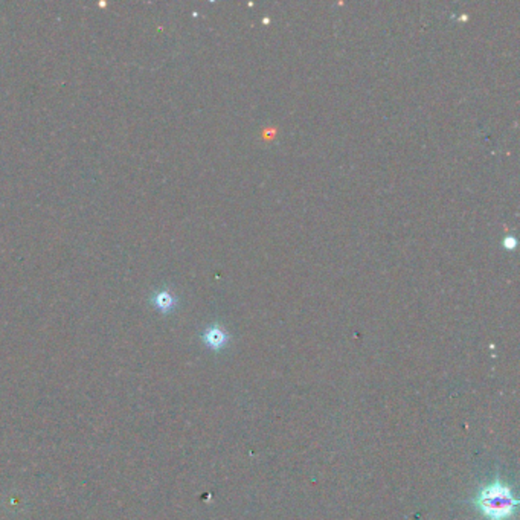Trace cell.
Segmentation results:
<instances>
[{"mask_svg":"<svg viewBox=\"0 0 520 520\" xmlns=\"http://www.w3.org/2000/svg\"><path fill=\"white\" fill-rule=\"evenodd\" d=\"M476 504L491 520H502L514 513L517 500L511 495L508 487L495 482L481 491V495L476 499Z\"/></svg>","mask_w":520,"mask_h":520,"instance_id":"1","label":"cell"},{"mask_svg":"<svg viewBox=\"0 0 520 520\" xmlns=\"http://www.w3.org/2000/svg\"><path fill=\"white\" fill-rule=\"evenodd\" d=\"M149 301H152V304L156 307V310L164 314L171 313L175 308V304H178V299H175V296L166 288L156 290L152 298H149Z\"/></svg>","mask_w":520,"mask_h":520,"instance_id":"2","label":"cell"},{"mask_svg":"<svg viewBox=\"0 0 520 520\" xmlns=\"http://www.w3.org/2000/svg\"><path fill=\"white\" fill-rule=\"evenodd\" d=\"M204 340H205L208 347L218 349V348H222L225 345L226 340H227V336L222 328L217 327V325H214V327H209L204 333Z\"/></svg>","mask_w":520,"mask_h":520,"instance_id":"3","label":"cell"}]
</instances>
